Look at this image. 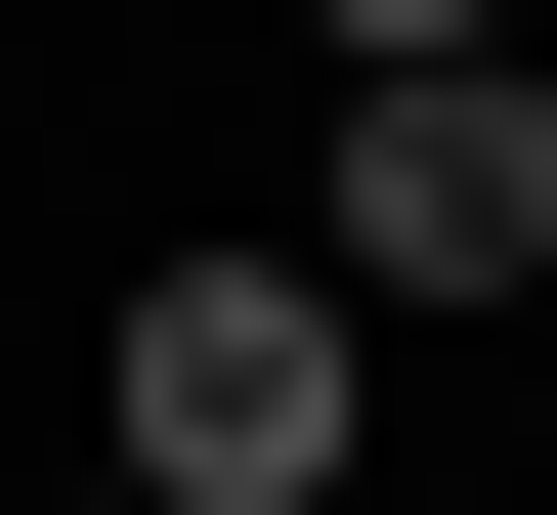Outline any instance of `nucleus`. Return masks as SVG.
Instances as JSON below:
<instances>
[{
  "label": "nucleus",
  "mask_w": 557,
  "mask_h": 515,
  "mask_svg": "<svg viewBox=\"0 0 557 515\" xmlns=\"http://www.w3.org/2000/svg\"><path fill=\"white\" fill-rule=\"evenodd\" d=\"M300 44H344V86H429V44H515V0H300Z\"/></svg>",
  "instance_id": "3"
},
{
  "label": "nucleus",
  "mask_w": 557,
  "mask_h": 515,
  "mask_svg": "<svg viewBox=\"0 0 557 515\" xmlns=\"http://www.w3.org/2000/svg\"><path fill=\"white\" fill-rule=\"evenodd\" d=\"M300 515H386V473H300Z\"/></svg>",
  "instance_id": "4"
},
{
  "label": "nucleus",
  "mask_w": 557,
  "mask_h": 515,
  "mask_svg": "<svg viewBox=\"0 0 557 515\" xmlns=\"http://www.w3.org/2000/svg\"><path fill=\"white\" fill-rule=\"evenodd\" d=\"M86 515H129V473H86Z\"/></svg>",
  "instance_id": "5"
},
{
  "label": "nucleus",
  "mask_w": 557,
  "mask_h": 515,
  "mask_svg": "<svg viewBox=\"0 0 557 515\" xmlns=\"http://www.w3.org/2000/svg\"><path fill=\"white\" fill-rule=\"evenodd\" d=\"M86 430H129V515H300L344 473V258H129Z\"/></svg>",
  "instance_id": "1"
},
{
  "label": "nucleus",
  "mask_w": 557,
  "mask_h": 515,
  "mask_svg": "<svg viewBox=\"0 0 557 515\" xmlns=\"http://www.w3.org/2000/svg\"><path fill=\"white\" fill-rule=\"evenodd\" d=\"M344 301H557V86L515 44H429V86H344V216H300Z\"/></svg>",
  "instance_id": "2"
}]
</instances>
